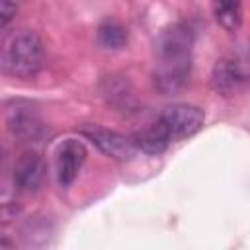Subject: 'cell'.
Here are the masks:
<instances>
[{
    "instance_id": "6da1fadb",
    "label": "cell",
    "mask_w": 250,
    "mask_h": 250,
    "mask_svg": "<svg viewBox=\"0 0 250 250\" xmlns=\"http://www.w3.org/2000/svg\"><path fill=\"white\" fill-rule=\"evenodd\" d=\"M193 33L186 23H172L156 39L154 84L162 94L180 92L191 72Z\"/></svg>"
},
{
    "instance_id": "7a4b0ae2",
    "label": "cell",
    "mask_w": 250,
    "mask_h": 250,
    "mask_svg": "<svg viewBox=\"0 0 250 250\" xmlns=\"http://www.w3.org/2000/svg\"><path fill=\"white\" fill-rule=\"evenodd\" d=\"M45 62V47L35 31L21 29L10 33L2 43V68L16 78L35 76Z\"/></svg>"
},
{
    "instance_id": "3957f363",
    "label": "cell",
    "mask_w": 250,
    "mask_h": 250,
    "mask_svg": "<svg viewBox=\"0 0 250 250\" xmlns=\"http://www.w3.org/2000/svg\"><path fill=\"white\" fill-rule=\"evenodd\" d=\"M211 86L221 96H236L250 88V59L238 53L219 59L211 72Z\"/></svg>"
},
{
    "instance_id": "277c9868",
    "label": "cell",
    "mask_w": 250,
    "mask_h": 250,
    "mask_svg": "<svg viewBox=\"0 0 250 250\" xmlns=\"http://www.w3.org/2000/svg\"><path fill=\"white\" fill-rule=\"evenodd\" d=\"M168 133L172 143L184 141L191 135H195L205 121V113L197 105L189 104H172L162 109V113L156 119Z\"/></svg>"
},
{
    "instance_id": "5b68a950",
    "label": "cell",
    "mask_w": 250,
    "mask_h": 250,
    "mask_svg": "<svg viewBox=\"0 0 250 250\" xmlns=\"http://www.w3.org/2000/svg\"><path fill=\"white\" fill-rule=\"evenodd\" d=\"M88 141H92L105 156L115 160H131L137 152V146L131 137H125L117 131L104 129L100 125H88L80 131Z\"/></svg>"
},
{
    "instance_id": "8992f818",
    "label": "cell",
    "mask_w": 250,
    "mask_h": 250,
    "mask_svg": "<svg viewBox=\"0 0 250 250\" xmlns=\"http://www.w3.org/2000/svg\"><path fill=\"white\" fill-rule=\"evenodd\" d=\"M86 156H88V150H86L82 141L66 139L59 146V150H57V178H59L61 188H68L76 180Z\"/></svg>"
},
{
    "instance_id": "52a82bcc",
    "label": "cell",
    "mask_w": 250,
    "mask_h": 250,
    "mask_svg": "<svg viewBox=\"0 0 250 250\" xmlns=\"http://www.w3.org/2000/svg\"><path fill=\"white\" fill-rule=\"evenodd\" d=\"M45 172H47V166L41 154L35 150H27L14 164V186L20 191H27V193L35 191L41 186Z\"/></svg>"
},
{
    "instance_id": "ba28073f",
    "label": "cell",
    "mask_w": 250,
    "mask_h": 250,
    "mask_svg": "<svg viewBox=\"0 0 250 250\" xmlns=\"http://www.w3.org/2000/svg\"><path fill=\"white\" fill-rule=\"evenodd\" d=\"M131 139H133L137 150H141L145 154H160L172 143L168 133H166V129L158 121H154L152 125H148V127H145L141 131H137Z\"/></svg>"
},
{
    "instance_id": "9c48e42d",
    "label": "cell",
    "mask_w": 250,
    "mask_h": 250,
    "mask_svg": "<svg viewBox=\"0 0 250 250\" xmlns=\"http://www.w3.org/2000/svg\"><path fill=\"white\" fill-rule=\"evenodd\" d=\"M10 129L20 141H25V143L37 141L45 133L43 123L31 111H23V109H18L16 115L10 119Z\"/></svg>"
},
{
    "instance_id": "30bf717a",
    "label": "cell",
    "mask_w": 250,
    "mask_h": 250,
    "mask_svg": "<svg viewBox=\"0 0 250 250\" xmlns=\"http://www.w3.org/2000/svg\"><path fill=\"white\" fill-rule=\"evenodd\" d=\"M215 18L227 31H236L242 21L240 0H215Z\"/></svg>"
},
{
    "instance_id": "8fae6325",
    "label": "cell",
    "mask_w": 250,
    "mask_h": 250,
    "mask_svg": "<svg viewBox=\"0 0 250 250\" xmlns=\"http://www.w3.org/2000/svg\"><path fill=\"white\" fill-rule=\"evenodd\" d=\"M98 43L104 49H121L127 43V29L113 20H105L98 27Z\"/></svg>"
},
{
    "instance_id": "7c38bea8",
    "label": "cell",
    "mask_w": 250,
    "mask_h": 250,
    "mask_svg": "<svg viewBox=\"0 0 250 250\" xmlns=\"http://www.w3.org/2000/svg\"><path fill=\"white\" fill-rule=\"evenodd\" d=\"M16 12H18L16 2H12V0H2L0 2V27L2 29L12 21V18L16 16Z\"/></svg>"
}]
</instances>
